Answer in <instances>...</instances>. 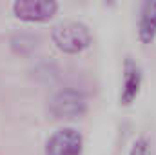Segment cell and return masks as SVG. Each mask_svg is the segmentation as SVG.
I'll use <instances>...</instances> for the list:
<instances>
[{"label": "cell", "instance_id": "6da1fadb", "mask_svg": "<svg viewBox=\"0 0 156 155\" xmlns=\"http://www.w3.org/2000/svg\"><path fill=\"white\" fill-rule=\"evenodd\" d=\"M51 39L62 53L67 55H76L85 51L93 42L89 28L83 22H76V20H66L56 24L51 31Z\"/></svg>", "mask_w": 156, "mask_h": 155}, {"label": "cell", "instance_id": "7a4b0ae2", "mask_svg": "<svg viewBox=\"0 0 156 155\" xmlns=\"http://www.w3.org/2000/svg\"><path fill=\"white\" fill-rule=\"evenodd\" d=\"M47 112L55 120H75L85 115L87 99L75 88H64L49 99Z\"/></svg>", "mask_w": 156, "mask_h": 155}, {"label": "cell", "instance_id": "3957f363", "mask_svg": "<svg viewBox=\"0 0 156 155\" xmlns=\"http://www.w3.org/2000/svg\"><path fill=\"white\" fill-rule=\"evenodd\" d=\"M58 11L56 0H15L13 15L24 22H47Z\"/></svg>", "mask_w": 156, "mask_h": 155}, {"label": "cell", "instance_id": "277c9868", "mask_svg": "<svg viewBox=\"0 0 156 155\" xmlns=\"http://www.w3.org/2000/svg\"><path fill=\"white\" fill-rule=\"evenodd\" d=\"M83 139L75 128L56 130L45 144V155H82Z\"/></svg>", "mask_w": 156, "mask_h": 155}, {"label": "cell", "instance_id": "5b68a950", "mask_svg": "<svg viewBox=\"0 0 156 155\" xmlns=\"http://www.w3.org/2000/svg\"><path fill=\"white\" fill-rule=\"evenodd\" d=\"M123 77H122V91H120V104L122 106H131L138 95H140V88H142V70L138 66V62L133 57H125L123 60Z\"/></svg>", "mask_w": 156, "mask_h": 155}, {"label": "cell", "instance_id": "8992f818", "mask_svg": "<svg viewBox=\"0 0 156 155\" xmlns=\"http://www.w3.org/2000/svg\"><path fill=\"white\" fill-rule=\"evenodd\" d=\"M138 40L144 46L153 44L156 39V0H140L138 9Z\"/></svg>", "mask_w": 156, "mask_h": 155}, {"label": "cell", "instance_id": "52a82bcc", "mask_svg": "<svg viewBox=\"0 0 156 155\" xmlns=\"http://www.w3.org/2000/svg\"><path fill=\"white\" fill-rule=\"evenodd\" d=\"M9 46L13 49V53L20 55V57H29L33 55L40 46V39L38 35H33V33H15L11 39H9Z\"/></svg>", "mask_w": 156, "mask_h": 155}, {"label": "cell", "instance_id": "ba28073f", "mask_svg": "<svg viewBox=\"0 0 156 155\" xmlns=\"http://www.w3.org/2000/svg\"><path fill=\"white\" fill-rule=\"evenodd\" d=\"M33 77L37 78L38 82H44V84H53L56 78L60 77V70L55 62L51 60H40L35 64V68L31 70Z\"/></svg>", "mask_w": 156, "mask_h": 155}, {"label": "cell", "instance_id": "9c48e42d", "mask_svg": "<svg viewBox=\"0 0 156 155\" xmlns=\"http://www.w3.org/2000/svg\"><path fill=\"white\" fill-rule=\"evenodd\" d=\"M129 155H151V146H149V141L145 137H138L134 142H133V148Z\"/></svg>", "mask_w": 156, "mask_h": 155}, {"label": "cell", "instance_id": "30bf717a", "mask_svg": "<svg viewBox=\"0 0 156 155\" xmlns=\"http://www.w3.org/2000/svg\"><path fill=\"white\" fill-rule=\"evenodd\" d=\"M105 4H109V6H113V4H115V0H105Z\"/></svg>", "mask_w": 156, "mask_h": 155}]
</instances>
